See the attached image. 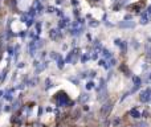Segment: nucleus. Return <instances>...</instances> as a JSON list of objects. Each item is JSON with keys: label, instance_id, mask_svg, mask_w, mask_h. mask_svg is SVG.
Returning <instances> with one entry per match:
<instances>
[{"label": "nucleus", "instance_id": "nucleus-1", "mask_svg": "<svg viewBox=\"0 0 151 127\" xmlns=\"http://www.w3.org/2000/svg\"><path fill=\"white\" fill-rule=\"evenodd\" d=\"M150 94H151V89H146L145 91L141 93V97H139V98H141L142 102H147L150 99Z\"/></svg>", "mask_w": 151, "mask_h": 127}, {"label": "nucleus", "instance_id": "nucleus-2", "mask_svg": "<svg viewBox=\"0 0 151 127\" xmlns=\"http://www.w3.org/2000/svg\"><path fill=\"white\" fill-rule=\"evenodd\" d=\"M82 23H76L74 24V27H73V29H72V33L73 34H80L81 32H82Z\"/></svg>", "mask_w": 151, "mask_h": 127}, {"label": "nucleus", "instance_id": "nucleus-3", "mask_svg": "<svg viewBox=\"0 0 151 127\" xmlns=\"http://www.w3.org/2000/svg\"><path fill=\"white\" fill-rule=\"evenodd\" d=\"M39 47H40L39 41H33V42H31V45H29V52H31V55H35V52H36V50L39 49Z\"/></svg>", "mask_w": 151, "mask_h": 127}, {"label": "nucleus", "instance_id": "nucleus-4", "mask_svg": "<svg viewBox=\"0 0 151 127\" xmlns=\"http://www.w3.org/2000/svg\"><path fill=\"white\" fill-rule=\"evenodd\" d=\"M57 101H58V105H65L66 102H68V97L65 95V94H58V97H57Z\"/></svg>", "mask_w": 151, "mask_h": 127}, {"label": "nucleus", "instance_id": "nucleus-5", "mask_svg": "<svg viewBox=\"0 0 151 127\" xmlns=\"http://www.w3.org/2000/svg\"><path fill=\"white\" fill-rule=\"evenodd\" d=\"M111 110V103H106V105H104V107H102V114H107V113Z\"/></svg>", "mask_w": 151, "mask_h": 127}, {"label": "nucleus", "instance_id": "nucleus-6", "mask_svg": "<svg viewBox=\"0 0 151 127\" xmlns=\"http://www.w3.org/2000/svg\"><path fill=\"white\" fill-rule=\"evenodd\" d=\"M135 25V23H133V21H129V23H121L119 27H122V28H130V27H134Z\"/></svg>", "mask_w": 151, "mask_h": 127}, {"label": "nucleus", "instance_id": "nucleus-7", "mask_svg": "<svg viewBox=\"0 0 151 127\" xmlns=\"http://www.w3.org/2000/svg\"><path fill=\"white\" fill-rule=\"evenodd\" d=\"M141 23H142V24H147V23H149V17H147L146 13H143V15H142V17H141Z\"/></svg>", "mask_w": 151, "mask_h": 127}, {"label": "nucleus", "instance_id": "nucleus-8", "mask_svg": "<svg viewBox=\"0 0 151 127\" xmlns=\"http://www.w3.org/2000/svg\"><path fill=\"white\" fill-rule=\"evenodd\" d=\"M130 114L133 115L134 118H139V117H141V114H139V111H138V110H131V113H130Z\"/></svg>", "mask_w": 151, "mask_h": 127}, {"label": "nucleus", "instance_id": "nucleus-9", "mask_svg": "<svg viewBox=\"0 0 151 127\" xmlns=\"http://www.w3.org/2000/svg\"><path fill=\"white\" fill-rule=\"evenodd\" d=\"M94 88V83L93 82H88L86 83V89H88V90H90V89H93Z\"/></svg>", "mask_w": 151, "mask_h": 127}, {"label": "nucleus", "instance_id": "nucleus-10", "mask_svg": "<svg viewBox=\"0 0 151 127\" xmlns=\"http://www.w3.org/2000/svg\"><path fill=\"white\" fill-rule=\"evenodd\" d=\"M134 82H135V85H139V82H141V81H139V78L134 77Z\"/></svg>", "mask_w": 151, "mask_h": 127}, {"label": "nucleus", "instance_id": "nucleus-11", "mask_svg": "<svg viewBox=\"0 0 151 127\" xmlns=\"http://www.w3.org/2000/svg\"><path fill=\"white\" fill-rule=\"evenodd\" d=\"M149 81H151V75H150V78H149Z\"/></svg>", "mask_w": 151, "mask_h": 127}, {"label": "nucleus", "instance_id": "nucleus-12", "mask_svg": "<svg viewBox=\"0 0 151 127\" xmlns=\"http://www.w3.org/2000/svg\"><path fill=\"white\" fill-rule=\"evenodd\" d=\"M94 1H98V0H94Z\"/></svg>", "mask_w": 151, "mask_h": 127}]
</instances>
